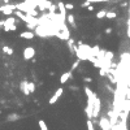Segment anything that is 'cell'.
<instances>
[{
    "label": "cell",
    "instance_id": "obj_1",
    "mask_svg": "<svg viewBox=\"0 0 130 130\" xmlns=\"http://www.w3.org/2000/svg\"><path fill=\"white\" fill-rule=\"evenodd\" d=\"M100 111H101V101L99 98H95L94 100V107H92V118H98L100 114Z\"/></svg>",
    "mask_w": 130,
    "mask_h": 130
},
{
    "label": "cell",
    "instance_id": "obj_2",
    "mask_svg": "<svg viewBox=\"0 0 130 130\" xmlns=\"http://www.w3.org/2000/svg\"><path fill=\"white\" fill-rule=\"evenodd\" d=\"M15 11H16V5H13V4H5V5L0 7V12L5 16H12Z\"/></svg>",
    "mask_w": 130,
    "mask_h": 130
},
{
    "label": "cell",
    "instance_id": "obj_3",
    "mask_svg": "<svg viewBox=\"0 0 130 130\" xmlns=\"http://www.w3.org/2000/svg\"><path fill=\"white\" fill-rule=\"evenodd\" d=\"M99 126L101 130H112V125H111V121L108 117H100L99 120Z\"/></svg>",
    "mask_w": 130,
    "mask_h": 130
},
{
    "label": "cell",
    "instance_id": "obj_4",
    "mask_svg": "<svg viewBox=\"0 0 130 130\" xmlns=\"http://www.w3.org/2000/svg\"><path fill=\"white\" fill-rule=\"evenodd\" d=\"M35 56V49L31 46H27V47L24 49V59L25 60H32Z\"/></svg>",
    "mask_w": 130,
    "mask_h": 130
},
{
    "label": "cell",
    "instance_id": "obj_5",
    "mask_svg": "<svg viewBox=\"0 0 130 130\" xmlns=\"http://www.w3.org/2000/svg\"><path fill=\"white\" fill-rule=\"evenodd\" d=\"M57 9L60 12V18H61V21L65 24V20H66V8H65V4L63 1H60L57 4Z\"/></svg>",
    "mask_w": 130,
    "mask_h": 130
},
{
    "label": "cell",
    "instance_id": "obj_6",
    "mask_svg": "<svg viewBox=\"0 0 130 130\" xmlns=\"http://www.w3.org/2000/svg\"><path fill=\"white\" fill-rule=\"evenodd\" d=\"M63 92H64V89H63V87H60V89H57L56 91H55V94H53L52 96H51V99L48 100V103H49L51 105H52V104H55V103H56V101L59 100V98L63 95Z\"/></svg>",
    "mask_w": 130,
    "mask_h": 130
},
{
    "label": "cell",
    "instance_id": "obj_7",
    "mask_svg": "<svg viewBox=\"0 0 130 130\" xmlns=\"http://www.w3.org/2000/svg\"><path fill=\"white\" fill-rule=\"evenodd\" d=\"M20 90L24 95H30V91H29V82L26 80H24L20 83Z\"/></svg>",
    "mask_w": 130,
    "mask_h": 130
},
{
    "label": "cell",
    "instance_id": "obj_8",
    "mask_svg": "<svg viewBox=\"0 0 130 130\" xmlns=\"http://www.w3.org/2000/svg\"><path fill=\"white\" fill-rule=\"evenodd\" d=\"M20 36L21 39H32L35 36V34L32 31H30V30H27V31H22V32H20Z\"/></svg>",
    "mask_w": 130,
    "mask_h": 130
},
{
    "label": "cell",
    "instance_id": "obj_9",
    "mask_svg": "<svg viewBox=\"0 0 130 130\" xmlns=\"http://www.w3.org/2000/svg\"><path fill=\"white\" fill-rule=\"evenodd\" d=\"M69 78H72V70H68V72H65L64 74H61V77H60V83H61V85L66 83L69 81Z\"/></svg>",
    "mask_w": 130,
    "mask_h": 130
},
{
    "label": "cell",
    "instance_id": "obj_10",
    "mask_svg": "<svg viewBox=\"0 0 130 130\" xmlns=\"http://www.w3.org/2000/svg\"><path fill=\"white\" fill-rule=\"evenodd\" d=\"M18 120H21V116L18 113H9L7 116V121H9V122H16Z\"/></svg>",
    "mask_w": 130,
    "mask_h": 130
},
{
    "label": "cell",
    "instance_id": "obj_11",
    "mask_svg": "<svg viewBox=\"0 0 130 130\" xmlns=\"http://www.w3.org/2000/svg\"><path fill=\"white\" fill-rule=\"evenodd\" d=\"M66 21H68V24L70 25L73 29H76L77 25H76V17H74L73 15H66Z\"/></svg>",
    "mask_w": 130,
    "mask_h": 130
},
{
    "label": "cell",
    "instance_id": "obj_12",
    "mask_svg": "<svg viewBox=\"0 0 130 130\" xmlns=\"http://www.w3.org/2000/svg\"><path fill=\"white\" fill-rule=\"evenodd\" d=\"M1 49H3V52L5 55H8V56H12V55H13V48L9 47V46H3Z\"/></svg>",
    "mask_w": 130,
    "mask_h": 130
},
{
    "label": "cell",
    "instance_id": "obj_13",
    "mask_svg": "<svg viewBox=\"0 0 130 130\" xmlns=\"http://www.w3.org/2000/svg\"><path fill=\"white\" fill-rule=\"evenodd\" d=\"M3 29H4V31H15V30H17V26H16V24L15 25H9V24H5V25H4V27H3Z\"/></svg>",
    "mask_w": 130,
    "mask_h": 130
},
{
    "label": "cell",
    "instance_id": "obj_14",
    "mask_svg": "<svg viewBox=\"0 0 130 130\" xmlns=\"http://www.w3.org/2000/svg\"><path fill=\"white\" fill-rule=\"evenodd\" d=\"M85 112H86V114H87V120H92V108H90L89 105H86Z\"/></svg>",
    "mask_w": 130,
    "mask_h": 130
},
{
    "label": "cell",
    "instance_id": "obj_15",
    "mask_svg": "<svg viewBox=\"0 0 130 130\" xmlns=\"http://www.w3.org/2000/svg\"><path fill=\"white\" fill-rule=\"evenodd\" d=\"M38 125H39V129L40 130H48V126H47V124H46L44 120H39Z\"/></svg>",
    "mask_w": 130,
    "mask_h": 130
},
{
    "label": "cell",
    "instance_id": "obj_16",
    "mask_svg": "<svg viewBox=\"0 0 130 130\" xmlns=\"http://www.w3.org/2000/svg\"><path fill=\"white\" fill-rule=\"evenodd\" d=\"M105 16H107V11H104V9H103V11H99V12H98L95 17L98 18V20H101V18H105Z\"/></svg>",
    "mask_w": 130,
    "mask_h": 130
},
{
    "label": "cell",
    "instance_id": "obj_17",
    "mask_svg": "<svg viewBox=\"0 0 130 130\" xmlns=\"http://www.w3.org/2000/svg\"><path fill=\"white\" fill-rule=\"evenodd\" d=\"M86 126H87V130H95V126H94L92 120H87V121H86Z\"/></svg>",
    "mask_w": 130,
    "mask_h": 130
},
{
    "label": "cell",
    "instance_id": "obj_18",
    "mask_svg": "<svg viewBox=\"0 0 130 130\" xmlns=\"http://www.w3.org/2000/svg\"><path fill=\"white\" fill-rule=\"evenodd\" d=\"M117 17V13L116 12H107V16L105 18H108V20H113V18Z\"/></svg>",
    "mask_w": 130,
    "mask_h": 130
},
{
    "label": "cell",
    "instance_id": "obj_19",
    "mask_svg": "<svg viewBox=\"0 0 130 130\" xmlns=\"http://www.w3.org/2000/svg\"><path fill=\"white\" fill-rule=\"evenodd\" d=\"M29 91H30V94L35 92V83L34 82H29Z\"/></svg>",
    "mask_w": 130,
    "mask_h": 130
},
{
    "label": "cell",
    "instance_id": "obj_20",
    "mask_svg": "<svg viewBox=\"0 0 130 130\" xmlns=\"http://www.w3.org/2000/svg\"><path fill=\"white\" fill-rule=\"evenodd\" d=\"M80 63H81V60H76V61L72 64V72L74 70V69H77L78 66H80Z\"/></svg>",
    "mask_w": 130,
    "mask_h": 130
},
{
    "label": "cell",
    "instance_id": "obj_21",
    "mask_svg": "<svg viewBox=\"0 0 130 130\" xmlns=\"http://www.w3.org/2000/svg\"><path fill=\"white\" fill-rule=\"evenodd\" d=\"M65 8H66V11H73L74 5H73L72 3H66V4H65Z\"/></svg>",
    "mask_w": 130,
    "mask_h": 130
},
{
    "label": "cell",
    "instance_id": "obj_22",
    "mask_svg": "<svg viewBox=\"0 0 130 130\" xmlns=\"http://www.w3.org/2000/svg\"><path fill=\"white\" fill-rule=\"evenodd\" d=\"M89 3H101V1H112V0H87Z\"/></svg>",
    "mask_w": 130,
    "mask_h": 130
},
{
    "label": "cell",
    "instance_id": "obj_23",
    "mask_svg": "<svg viewBox=\"0 0 130 130\" xmlns=\"http://www.w3.org/2000/svg\"><path fill=\"white\" fill-rule=\"evenodd\" d=\"M83 81L87 82V83H90V82H92V78L91 77H83Z\"/></svg>",
    "mask_w": 130,
    "mask_h": 130
},
{
    "label": "cell",
    "instance_id": "obj_24",
    "mask_svg": "<svg viewBox=\"0 0 130 130\" xmlns=\"http://www.w3.org/2000/svg\"><path fill=\"white\" fill-rule=\"evenodd\" d=\"M89 5H91V3H89L87 0H86V1H83V3H82V7H83V8H87Z\"/></svg>",
    "mask_w": 130,
    "mask_h": 130
},
{
    "label": "cell",
    "instance_id": "obj_25",
    "mask_svg": "<svg viewBox=\"0 0 130 130\" xmlns=\"http://www.w3.org/2000/svg\"><path fill=\"white\" fill-rule=\"evenodd\" d=\"M69 89H70L72 91H73V90H74V91H78V90H80V89H78V86H76V85H72Z\"/></svg>",
    "mask_w": 130,
    "mask_h": 130
},
{
    "label": "cell",
    "instance_id": "obj_26",
    "mask_svg": "<svg viewBox=\"0 0 130 130\" xmlns=\"http://www.w3.org/2000/svg\"><path fill=\"white\" fill-rule=\"evenodd\" d=\"M87 11H89V12H94V5H89V7H87Z\"/></svg>",
    "mask_w": 130,
    "mask_h": 130
},
{
    "label": "cell",
    "instance_id": "obj_27",
    "mask_svg": "<svg viewBox=\"0 0 130 130\" xmlns=\"http://www.w3.org/2000/svg\"><path fill=\"white\" fill-rule=\"evenodd\" d=\"M112 32V27H108V29L105 30V34H111Z\"/></svg>",
    "mask_w": 130,
    "mask_h": 130
},
{
    "label": "cell",
    "instance_id": "obj_28",
    "mask_svg": "<svg viewBox=\"0 0 130 130\" xmlns=\"http://www.w3.org/2000/svg\"><path fill=\"white\" fill-rule=\"evenodd\" d=\"M4 25H5V20H1L0 21V27H4Z\"/></svg>",
    "mask_w": 130,
    "mask_h": 130
},
{
    "label": "cell",
    "instance_id": "obj_29",
    "mask_svg": "<svg viewBox=\"0 0 130 130\" xmlns=\"http://www.w3.org/2000/svg\"><path fill=\"white\" fill-rule=\"evenodd\" d=\"M1 1H4V3H5V4H8L9 1H11V0H1Z\"/></svg>",
    "mask_w": 130,
    "mask_h": 130
}]
</instances>
